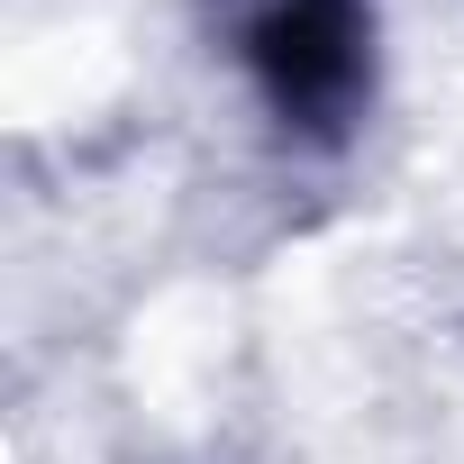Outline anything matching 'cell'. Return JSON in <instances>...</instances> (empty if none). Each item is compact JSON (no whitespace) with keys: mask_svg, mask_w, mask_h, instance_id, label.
<instances>
[{"mask_svg":"<svg viewBox=\"0 0 464 464\" xmlns=\"http://www.w3.org/2000/svg\"><path fill=\"white\" fill-rule=\"evenodd\" d=\"M256 64L274 73L283 110H337L355 92V0H274Z\"/></svg>","mask_w":464,"mask_h":464,"instance_id":"6da1fadb","label":"cell"}]
</instances>
